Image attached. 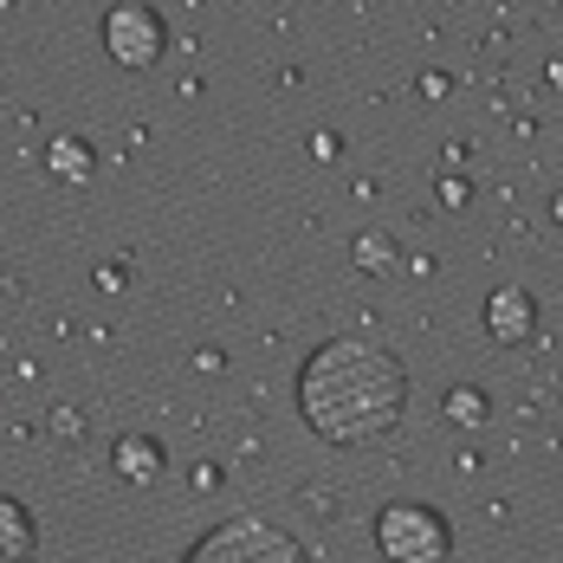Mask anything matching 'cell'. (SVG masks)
<instances>
[{"label":"cell","instance_id":"1","mask_svg":"<svg viewBox=\"0 0 563 563\" xmlns=\"http://www.w3.org/2000/svg\"><path fill=\"white\" fill-rule=\"evenodd\" d=\"M408 408V369L389 343L343 331L324 338L298 369V415L324 448H369L395 434Z\"/></svg>","mask_w":563,"mask_h":563},{"label":"cell","instance_id":"2","mask_svg":"<svg viewBox=\"0 0 563 563\" xmlns=\"http://www.w3.org/2000/svg\"><path fill=\"white\" fill-rule=\"evenodd\" d=\"M181 563H311V551L266 518H227L214 531H201L181 551Z\"/></svg>","mask_w":563,"mask_h":563},{"label":"cell","instance_id":"3","mask_svg":"<svg viewBox=\"0 0 563 563\" xmlns=\"http://www.w3.org/2000/svg\"><path fill=\"white\" fill-rule=\"evenodd\" d=\"M376 551L389 563H448L453 558V531L448 518L421 499H395L376 511Z\"/></svg>","mask_w":563,"mask_h":563},{"label":"cell","instance_id":"4","mask_svg":"<svg viewBox=\"0 0 563 563\" xmlns=\"http://www.w3.org/2000/svg\"><path fill=\"white\" fill-rule=\"evenodd\" d=\"M169 46V26H163V13L156 7H143V0H123L104 13V53L123 65V71H150L156 58Z\"/></svg>","mask_w":563,"mask_h":563},{"label":"cell","instance_id":"5","mask_svg":"<svg viewBox=\"0 0 563 563\" xmlns=\"http://www.w3.org/2000/svg\"><path fill=\"white\" fill-rule=\"evenodd\" d=\"M486 338L506 343V350L538 338V298H531L525 285H499V291L486 298Z\"/></svg>","mask_w":563,"mask_h":563},{"label":"cell","instance_id":"6","mask_svg":"<svg viewBox=\"0 0 563 563\" xmlns=\"http://www.w3.org/2000/svg\"><path fill=\"white\" fill-rule=\"evenodd\" d=\"M111 473L123 479V486H156V479L169 473V448H163L156 434H117Z\"/></svg>","mask_w":563,"mask_h":563},{"label":"cell","instance_id":"7","mask_svg":"<svg viewBox=\"0 0 563 563\" xmlns=\"http://www.w3.org/2000/svg\"><path fill=\"white\" fill-rule=\"evenodd\" d=\"M46 169H53L58 181H91V175H98V150H91L78 130H65V136L46 143Z\"/></svg>","mask_w":563,"mask_h":563},{"label":"cell","instance_id":"8","mask_svg":"<svg viewBox=\"0 0 563 563\" xmlns=\"http://www.w3.org/2000/svg\"><path fill=\"white\" fill-rule=\"evenodd\" d=\"M0 551H7V563H26L33 551H40V531H33V511L20 506L13 493L0 499Z\"/></svg>","mask_w":563,"mask_h":563},{"label":"cell","instance_id":"9","mask_svg":"<svg viewBox=\"0 0 563 563\" xmlns=\"http://www.w3.org/2000/svg\"><path fill=\"white\" fill-rule=\"evenodd\" d=\"M350 260H356L363 273H389L395 260H401V246H395V233H383V227H363V233L350 240Z\"/></svg>","mask_w":563,"mask_h":563},{"label":"cell","instance_id":"10","mask_svg":"<svg viewBox=\"0 0 563 563\" xmlns=\"http://www.w3.org/2000/svg\"><path fill=\"white\" fill-rule=\"evenodd\" d=\"M486 415H493L486 389H473V383H453L448 389V428H486Z\"/></svg>","mask_w":563,"mask_h":563},{"label":"cell","instance_id":"11","mask_svg":"<svg viewBox=\"0 0 563 563\" xmlns=\"http://www.w3.org/2000/svg\"><path fill=\"white\" fill-rule=\"evenodd\" d=\"M98 285H104V291H123V285H130V266H123V260H117V266H104V273H98Z\"/></svg>","mask_w":563,"mask_h":563},{"label":"cell","instance_id":"12","mask_svg":"<svg viewBox=\"0 0 563 563\" xmlns=\"http://www.w3.org/2000/svg\"><path fill=\"white\" fill-rule=\"evenodd\" d=\"M58 434H65V441H78V434H85V428H78V415H71V408H58V421H53Z\"/></svg>","mask_w":563,"mask_h":563},{"label":"cell","instance_id":"13","mask_svg":"<svg viewBox=\"0 0 563 563\" xmlns=\"http://www.w3.org/2000/svg\"><path fill=\"white\" fill-rule=\"evenodd\" d=\"M441 201H453V208L466 201V181H460V175H448V181H441Z\"/></svg>","mask_w":563,"mask_h":563},{"label":"cell","instance_id":"14","mask_svg":"<svg viewBox=\"0 0 563 563\" xmlns=\"http://www.w3.org/2000/svg\"><path fill=\"white\" fill-rule=\"evenodd\" d=\"M551 214H558V227H563V195H558V208H551Z\"/></svg>","mask_w":563,"mask_h":563}]
</instances>
